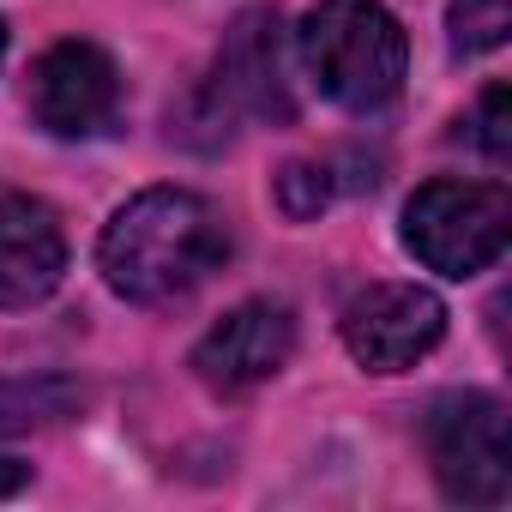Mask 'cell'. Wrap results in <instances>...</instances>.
I'll return each instance as SVG.
<instances>
[{"label":"cell","mask_w":512,"mask_h":512,"mask_svg":"<svg viewBox=\"0 0 512 512\" xmlns=\"http://www.w3.org/2000/svg\"><path fill=\"white\" fill-rule=\"evenodd\" d=\"M211 127L205 151L229 145L235 121H266V127H290L296 121V91H290V43H284V19L272 7H247L223 43H217V67L193 97V115L181 127ZM175 127V133H181Z\"/></svg>","instance_id":"3"},{"label":"cell","mask_w":512,"mask_h":512,"mask_svg":"<svg viewBox=\"0 0 512 512\" xmlns=\"http://www.w3.org/2000/svg\"><path fill=\"white\" fill-rule=\"evenodd\" d=\"M0 55H7V19H0Z\"/></svg>","instance_id":"15"},{"label":"cell","mask_w":512,"mask_h":512,"mask_svg":"<svg viewBox=\"0 0 512 512\" xmlns=\"http://www.w3.org/2000/svg\"><path fill=\"white\" fill-rule=\"evenodd\" d=\"M229 260V223L193 187H145L133 193L97 241L103 284L133 308H169L193 296Z\"/></svg>","instance_id":"1"},{"label":"cell","mask_w":512,"mask_h":512,"mask_svg":"<svg viewBox=\"0 0 512 512\" xmlns=\"http://www.w3.org/2000/svg\"><path fill=\"white\" fill-rule=\"evenodd\" d=\"M31 482V464H19V458H0V500H7V494H19Z\"/></svg>","instance_id":"14"},{"label":"cell","mask_w":512,"mask_h":512,"mask_svg":"<svg viewBox=\"0 0 512 512\" xmlns=\"http://www.w3.org/2000/svg\"><path fill=\"white\" fill-rule=\"evenodd\" d=\"M31 115L55 139H97L121 115V73L97 43H55L31 67Z\"/></svg>","instance_id":"7"},{"label":"cell","mask_w":512,"mask_h":512,"mask_svg":"<svg viewBox=\"0 0 512 512\" xmlns=\"http://www.w3.org/2000/svg\"><path fill=\"white\" fill-rule=\"evenodd\" d=\"M446 31H452L458 55H488L512 31V0H452V7H446Z\"/></svg>","instance_id":"11"},{"label":"cell","mask_w":512,"mask_h":512,"mask_svg":"<svg viewBox=\"0 0 512 512\" xmlns=\"http://www.w3.org/2000/svg\"><path fill=\"white\" fill-rule=\"evenodd\" d=\"M422 446L434 482L458 506H506L512 458H506V404L494 392H446L422 416Z\"/></svg>","instance_id":"5"},{"label":"cell","mask_w":512,"mask_h":512,"mask_svg":"<svg viewBox=\"0 0 512 512\" xmlns=\"http://www.w3.org/2000/svg\"><path fill=\"white\" fill-rule=\"evenodd\" d=\"M338 332L368 374H404L446 338V308L422 284H368L344 302Z\"/></svg>","instance_id":"6"},{"label":"cell","mask_w":512,"mask_h":512,"mask_svg":"<svg viewBox=\"0 0 512 512\" xmlns=\"http://www.w3.org/2000/svg\"><path fill=\"white\" fill-rule=\"evenodd\" d=\"M332 205V169L326 163H284L278 175V211L290 223H308Z\"/></svg>","instance_id":"12"},{"label":"cell","mask_w":512,"mask_h":512,"mask_svg":"<svg viewBox=\"0 0 512 512\" xmlns=\"http://www.w3.org/2000/svg\"><path fill=\"white\" fill-rule=\"evenodd\" d=\"M512 235V193L500 181H428L404 205V247L440 278L488 272Z\"/></svg>","instance_id":"4"},{"label":"cell","mask_w":512,"mask_h":512,"mask_svg":"<svg viewBox=\"0 0 512 512\" xmlns=\"http://www.w3.org/2000/svg\"><path fill=\"white\" fill-rule=\"evenodd\" d=\"M470 139H476V151L494 163V169H506V157H512V121H506V85H488L482 97H476V115H470Z\"/></svg>","instance_id":"13"},{"label":"cell","mask_w":512,"mask_h":512,"mask_svg":"<svg viewBox=\"0 0 512 512\" xmlns=\"http://www.w3.org/2000/svg\"><path fill=\"white\" fill-rule=\"evenodd\" d=\"M67 278V229L49 199L0 187V308H31Z\"/></svg>","instance_id":"9"},{"label":"cell","mask_w":512,"mask_h":512,"mask_svg":"<svg viewBox=\"0 0 512 512\" xmlns=\"http://www.w3.org/2000/svg\"><path fill=\"white\" fill-rule=\"evenodd\" d=\"M302 61L326 103L350 115H380L404 91L410 43L380 0H314L302 19Z\"/></svg>","instance_id":"2"},{"label":"cell","mask_w":512,"mask_h":512,"mask_svg":"<svg viewBox=\"0 0 512 512\" xmlns=\"http://www.w3.org/2000/svg\"><path fill=\"white\" fill-rule=\"evenodd\" d=\"M85 410V386L73 374H19L0 380V440L31 434V428H55L67 416Z\"/></svg>","instance_id":"10"},{"label":"cell","mask_w":512,"mask_h":512,"mask_svg":"<svg viewBox=\"0 0 512 512\" xmlns=\"http://www.w3.org/2000/svg\"><path fill=\"white\" fill-rule=\"evenodd\" d=\"M290 356H296V314H290L284 302H266V296H260V302L229 308V314L193 344V374H199L211 392L235 398V392H247V386L272 380Z\"/></svg>","instance_id":"8"}]
</instances>
